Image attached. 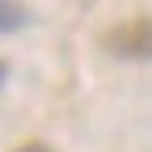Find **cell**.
<instances>
[{
	"mask_svg": "<svg viewBox=\"0 0 152 152\" xmlns=\"http://www.w3.org/2000/svg\"><path fill=\"white\" fill-rule=\"evenodd\" d=\"M26 21V9L21 4H0V30H17Z\"/></svg>",
	"mask_w": 152,
	"mask_h": 152,
	"instance_id": "2",
	"label": "cell"
},
{
	"mask_svg": "<svg viewBox=\"0 0 152 152\" xmlns=\"http://www.w3.org/2000/svg\"><path fill=\"white\" fill-rule=\"evenodd\" d=\"M106 51L118 59H152V17H131L106 30Z\"/></svg>",
	"mask_w": 152,
	"mask_h": 152,
	"instance_id": "1",
	"label": "cell"
},
{
	"mask_svg": "<svg viewBox=\"0 0 152 152\" xmlns=\"http://www.w3.org/2000/svg\"><path fill=\"white\" fill-rule=\"evenodd\" d=\"M4 72H9V68H4V59H0V85H4Z\"/></svg>",
	"mask_w": 152,
	"mask_h": 152,
	"instance_id": "4",
	"label": "cell"
},
{
	"mask_svg": "<svg viewBox=\"0 0 152 152\" xmlns=\"http://www.w3.org/2000/svg\"><path fill=\"white\" fill-rule=\"evenodd\" d=\"M13 152H51L47 144H21V148H13Z\"/></svg>",
	"mask_w": 152,
	"mask_h": 152,
	"instance_id": "3",
	"label": "cell"
}]
</instances>
